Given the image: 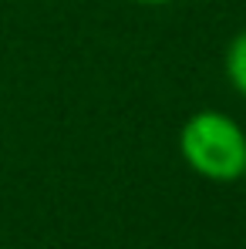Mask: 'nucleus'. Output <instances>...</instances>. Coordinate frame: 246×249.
<instances>
[{"instance_id": "obj_1", "label": "nucleus", "mask_w": 246, "mask_h": 249, "mask_svg": "<svg viewBox=\"0 0 246 249\" xmlns=\"http://www.w3.org/2000/svg\"><path fill=\"white\" fill-rule=\"evenodd\" d=\"M179 159L206 182H240L246 172V128L219 108H199L179 128Z\"/></svg>"}, {"instance_id": "obj_2", "label": "nucleus", "mask_w": 246, "mask_h": 249, "mask_svg": "<svg viewBox=\"0 0 246 249\" xmlns=\"http://www.w3.org/2000/svg\"><path fill=\"white\" fill-rule=\"evenodd\" d=\"M223 74H226L229 88L246 101V27L236 31L223 51Z\"/></svg>"}, {"instance_id": "obj_3", "label": "nucleus", "mask_w": 246, "mask_h": 249, "mask_svg": "<svg viewBox=\"0 0 246 249\" xmlns=\"http://www.w3.org/2000/svg\"><path fill=\"white\" fill-rule=\"evenodd\" d=\"M142 7H169V3H179V0H135Z\"/></svg>"}, {"instance_id": "obj_4", "label": "nucleus", "mask_w": 246, "mask_h": 249, "mask_svg": "<svg viewBox=\"0 0 246 249\" xmlns=\"http://www.w3.org/2000/svg\"><path fill=\"white\" fill-rule=\"evenodd\" d=\"M186 249H206V246H186Z\"/></svg>"}, {"instance_id": "obj_5", "label": "nucleus", "mask_w": 246, "mask_h": 249, "mask_svg": "<svg viewBox=\"0 0 246 249\" xmlns=\"http://www.w3.org/2000/svg\"><path fill=\"white\" fill-rule=\"evenodd\" d=\"M243 178H246V172H243Z\"/></svg>"}]
</instances>
